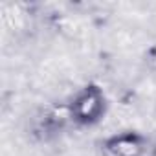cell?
I'll use <instances>...</instances> for the list:
<instances>
[{"instance_id": "1", "label": "cell", "mask_w": 156, "mask_h": 156, "mask_svg": "<svg viewBox=\"0 0 156 156\" xmlns=\"http://www.w3.org/2000/svg\"><path fill=\"white\" fill-rule=\"evenodd\" d=\"M68 105L73 125L92 127L99 123L107 112V96L99 85L88 83L70 99Z\"/></svg>"}, {"instance_id": "2", "label": "cell", "mask_w": 156, "mask_h": 156, "mask_svg": "<svg viewBox=\"0 0 156 156\" xmlns=\"http://www.w3.org/2000/svg\"><path fill=\"white\" fill-rule=\"evenodd\" d=\"M149 145L151 140L141 132L125 130L105 138L101 141V152L103 156H141Z\"/></svg>"}, {"instance_id": "3", "label": "cell", "mask_w": 156, "mask_h": 156, "mask_svg": "<svg viewBox=\"0 0 156 156\" xmlns=\"http://www.w3.org/2000/svg\"><path fill=\"white\" fill-rule=\"evenodd\" d=\"M70 123H73L72 114H70V105L68 103H55L42 112V116L39 119V132H42L46 138L55 136V134L62 132Z\"/></svg>"}, {"instance_id": "4", "label": "cell", "mask_w": 156, "mask_h": 156, "mask_svg": "<svg viewBox=\"0 0 156 156\" xmlns=\"http://www.w3.org/2000/svg\"><path fill=\"white\" fill-rule=\"evenodd\" d=\"M145 61H147V64H149V68L156 72V44H154V46H151V48L147 50V55H145Z\"/></svg>"}]
</instances>
